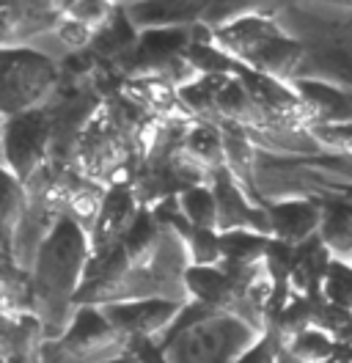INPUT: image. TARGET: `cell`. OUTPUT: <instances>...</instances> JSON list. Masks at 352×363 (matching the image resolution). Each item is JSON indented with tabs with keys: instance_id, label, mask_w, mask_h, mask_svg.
Masks as SVG:
<instances>
[{
	"instance_id": "44dd1931",
	"label": "cell",
	"mask_w": 352,
	"mask_h": 363,
	"mask_svg": "<svg viewBox=\"0 0 352 363\" xmlns=\"http://www.w3.org/2000/svg\"><path fill=\"white\" fill-rule=\"evenodd\" d=\"M179 206L185 220L193 228H209L218 231V201L209 184H196L179 196Z\"/></svg>"
},
{
	"instance_id": "603a6c76",
	"label": "cell",
	"mask_w": 352,
	"mask_h": 363,
	"mask_svg": "<svg viewBox=\"0 0 352 363\" xmlns=\"http://www.w3.org/2000/svg\"><path fill=\"white\" fill-rule=\"evenodd\" d=\"M284 347L306 363H328L339 352V341H333L319 328H308L303 333H297L295 339L286 341Z\"/></svg>"
},
{
	"instance_id": "9c48e42d",
	"label": "cell",
	"mask_w": 352,
	"mask_h": 363,
	"mask_svg": "<svg viewBox=\"0 0 352 363\" xmlns=\"http://www.w3.org/2000/svg\"><path fill=\"white\" fill-rule=\"evenodd\" d=\"M64 23L58 3H3L0 6V47H31L53 36Z\"/></svg>"
},
{
	"instance_id": "8fae6325",
	"label": "cell",
	"mask_w": 352,
	"mask_h": 363,
	"mask_svg": "<svg viewBox=\"0 0 352 363\" xmlns=\"http://www.w3.org/2000/svg\"><path fill=\"white\" fill-rule=\"evenodd\" d=\"M267 215L273 223V240H281L297 248L319 234L325 206L314 199H278V201H267Z\"/></svg>"
},
{
	"instance_id": "8992f818",
	"label": "cell",
	"mask_w": 352,
	"mask_h": 363,
	"mask_svg": "<svg viewBox=\"0 0 352 363\" xmlns=\"http://www.w3.org/2000/svg\"><path fill=\"white\" fill-rule=\"evenodd\" d=\"M61 344L80 363H108L135 352L132 341H127L110 325L99 306H77Z\"/></svg>"
},
{
	"instance_id": "d6a6232c",
	"label": "cell",
	"mask_w": 352,
	"mask_h": 363,
	"mask_svg": "<svg viewBox=\"0 0 352 363\" xmlns=\"http://www.w3.org/2000/svg\"><path fill=\"white\" fill-rule=\"evenodd\" d=\"M275 363H306V361H300V358H297V355H292L286 347H281V352H278Z\"/></svg>"
},
{
	"instance_id": "f1b7e54d",
	"label": "cell",
	"mask_w": 352,
	"mask_h": 363,
	"mask_svg": "<svg viewBox=\"0 0 352 363\" xmlns=\"http://www.w3.org/2000/svg\"><path fill=\"white\" fill-rule=\"evenodd\" d=\"M311 58H317L325 69H333L339 77V86L352 91V50H330L322 47L317 52H311Z\"/></svg>"
},
{
	"instance_id": "836d02e7",
	"label": "cell",
	"mask_w": 352,
	"mask_h": 363,
	"mask_svg": "<svg viewBox=\"0 0 352 363\" xmlns=\"http://www.w3.org/2000/svg\"><path fill=\"white\" fill-rule=\"evenodd\" d=\"M108 363H146L141 355H135V352H130V355H121V358H116V361H108Z\"/></svg>"
},
{
	"instance_id": "4dcf8cb0",
	"label": "cell",
	"mask_w": 352,
	"mask_h": 363,
	"mask_svg": "<svg viewBox=\"0 0 352 363\" xmlns=\"http://www.w3.org/2000/svg\"><path fill=\"white\" fill-rule=\"evenodd\" d=\"M281 347H284L281 336H278L275 330H267L262 339L256 341V344H253L237 363H275L278 352H281Z\"/></svg>"
},
{
	"instance_id": "ba28073f",
	"label": "cell",
	"mask_w": 352,
	"mask_h": 363,
	"mask_svg": "<svg viewBox=\"0 0 352 363\" xmlns=\"http://www.w3.org/2000/svg\"><path fill=\"white\" fill-rule=\"evenodd\" d=\"M209 187L215 193V201H218V231H256L273 240V223H270V215H267V206L253 204L248 199V193L240 187V182L234 179V174L220 165L212 171V179Z\"/></svg>"
},
{
	"instance_id": "7402d4cb",
	"label": "cell",
	"mask_w": 352,
	"mask_h": 363,
	"mask_svg": "<svg viewBox=\"0 0 352 363\" xmlns=\"http://www.w3.org/2000/svg\"><path fill=\"white\" fill-rule=\"evenodd\" d=\"M163 231L165 228L157 223V218H154V212L149 206H143L141 212H138V218H135V223L130 226V231L124 234V248L130 253L132 262H138V259H143L149 250L160 242V237H163Z\"/></svg>"
},
{
	"instance_id": "ffe728a7",
	"label": "cell",
	"mask_w": 352,
	"mask_h": 363,
	"mask_svg": "<svg viewBox=\"0 0 352 363\" xmlns=\"http://www.w3.org/2000/svg\"><path fill=\"white\" fill-rule=\"evenodd\" d=\"M185 152L201 165H207L209 171H215L220 165H226V149H223V130L218 124H207L196 121L190 127V133L185 138Z\"/></svg>"
},
{
	"instance_id": "3957f363",
	"label": "cell",
	"mask_w": 352,
	"mask_h": 363,
	"mask_svg": "<svg viewBox=\"0 0 352 363\" xmlns=\"http://www.w3.org/2000/svg\"><path fill=\"white\" fill-rule=\"evenodd\" d=\"M64 72L58 58L39 47L0 50V113L3 118L44 108L55 94Z\"/></svg>"
},
{
	"instance_id": "e0dca14e",
	"label": "cell",
	"mask_w": 352,
	"mask_h": 363,
	"mask_svg": "<svg viewBox=\"0 0 352 363\" xmlns=\"http://www.w3.org/2000/svg\"><path fill=\"white\" fill-rule=\"evenodd\" d=\"M325 215L319 226V240L333 253V259H352V204L350 201H322Z\"/></svg>"
},
{
	"instance_id": "30bf717a",
	"label": "cell",
	"mask_w": 352,
	"mask_h": 363,
	"mask_svg": "<svg viewBox=\"0 0 352 363\" xmlns=\"http://www.w3.org/2000/svg\"><path fill=\"white\" fill-rule=\"evenodd\" d=\"M143 209V204L138 201L135 190L130 182H116L108 187V196L102 201L99 218L91 228V250H102L110 245H119L124 240V234L130 231L135 223L138 212Z\"/></svg>"
},
{
	"instance_id": "ac0fdd59",
	"label": "cell",
	"mask_w": 352,
	"mask_h": 363,
	"mask_svg": "<svg viewBox=\"0 0 352 363\" xmlns=\"http://www.w3.org/2000/svg\"><path fill=\"white\" fill-rule=\"evenodd\" d=\"M229 77H198L193 83H187L185 89H179V102L187 108V113L207 121V124H218L223 127V116L218 111V94Z\"/></svg>"
},
{
	"instance_id": "d6986e66",
	"label": "cell",
	"mask_w": 352,
	"mask_h": 363,
	"mask_svg": "<svg viewBox=\"0 0 352 363\" xmlns=\"http://www.w3.org/2000/svg\"><path fill=\"white\" fill-rule=\"evenodd\" d=\"M270 237L256 234V231H223L220 234V262H231V264H259L264 262L267 250H270Z\"/></svg>"
},
{
	"instance_id": "484cf974",
	"label": "cell",
	"mask_w": 352,
	"mask_h": 363,
	"mask_svg": "<svg viewBox=\"0 0 352 363\" xmlns=\"http://www.w3.org/2000/svg\"><path fill=\"white\" fill-rule=\"evenodd\" d=\"M322 297L339 306V308H350L352 311V264L350 262H341V259H333L328 267V278H325V286H322Z\"/></svg>"
},
{
	"instance_id": "52a82bcc",
	"label": "cell",
	"mask_w": 352,
	"mask_h": 363,
	"mask_svg": "<svg viewBox=\"0 0 352 363\" xmlns=\"http://www.w3.org/2000/svg\"><path fill=\"white\" fill-rule=\"evenodd\" d=\"M182 306L185 303H174V300H127V303H110L99 308L110 325L127 341H132V350H135L138 344H146V341L157 344L163 339L176 322Z\"/></svg>"
},
{
	"instance_id": "2e32d148",
	"label": "cell",
	"mask_w": 352,
	"mask_h": 363,
	"mask_svg": "<svg viewBox=\"0 0 352 363\" xmlns=\"http://www.w3.org/2000/svg\"><path fill=\"white\" fill-rule=\"evenodd\" d=\"M130 20L138 25V30L152 28H187L201 20L204 6L196 3H135L127 6Z\"/></svg>"
},
{
	"instance_id": "f546056e",
	"label": "cell",
	"mask_w": 352,
	"mask_h": 363,
	"mask_svg": "<svg viewBox=\"0 0 352 363\" xmlns=\"http://www.w3.org/2000/svg\"><path fill=\"white\" fill-rule=\"evenodd\" d=\"M55 39L66 47V52H80V50H88V47H91L94 30L86 28L83 23H75V20L64 17L61 28L55 30Z\"/></svg>"
},
{
	"instance_id": "7a4b0ae2",
	"label": "cell",
	"mask_w": 352,
	"mask_h": 363,
	"mask_svg": "<svg viewBox=\"0 0 352 363\" xmlns=\"http://www.w3.org/2000/svg\"><path fill=\"white\" fill-rule=\"evenodd\" d=\"M193 267L185 240L165 228L160 242L154 245L143 259L132 262L127 275L116 284L108 303H127V300H174V303H190L193 297L187 292L185 275Z\"/></svg>"
},
{
	"instance_id": "5bb4252c",
	"label": "cell",
	"mask_w": 352,
	"mask_h": 363,
	"mask_svg": "<svg viewBox=\"0 0 352 363\" xmlns=\"http://www.w3.org/2000/svg\"><path fill=\"white\" fill-rule=\"evenodd\" d=\"M218 111L223 116V124H234L248 133H264L270 130V118L256 105V99L248 94L237 77H229L218 94Z\"/></svg>"
},
{
	"instance_id": "4fadbf2b",
	"label": "cell",
	"mask_w": 352,
	"mask_h": 363,
	"mask_svg": "<svg viewBox=\"0 0 352 363\" xmlns=\"http://www.w3.org/2000/svg\"><path fill=\"white\" fill-rule=\"evenodd\" d=\"M292 89L300 94V99L314 113L317 124H352V91L322 80V77H300L292 80ZM314 124V127H317Z\"/></svg>"
},
{
	"instance_id": "d4e9b609",
	"label": "cell",
	"mask_w": 352,
	"mask_h": 363,
	"mask_svg": "<svg viewBox=\"0 0 352 363\" xmlns=\"http://www.w3.org/2000/svg\"><path fill=\"white\" fill-rule=\"evenodd\" d=\"M187 245L190 262L193 267H215L220 264V231H209V228H187L185 234H179Z\"/></svg>"
},
{
	"instance_id": "e575fe53",
	"label": "cell",
	"mask_w": 352,
	"mask_h": 363,
	"mask_svg": "<svg viewBox=\"0 0 352 363\" xmlns=\"http://www.w3.org/2000/svg\"><path fill=\"white\" fill-rule=\"evenodd\" d=\"M341 171H350L352 174V160H347V165H341Z\"/></svg>"
},
{
	"instance_id": "cb8c5ba5",
	"label": "cell",
	"mask_w": 352,
	"mask_h": 363,
	"mask_svg": "<svg viewBox=\"0 0 352 363\" xmlns=\"http://www.w3.org/2000/svg\"><path fill=\"white\" fill-rule=\"evenodd\" d=\"M28 190L14 174L3 171V242L11 240L14 228L22 220L25 209H28Z\"/></svg>"
},
{
	"instance_id": "4316f807",
	"label": "cell",
	"mask_w": 352,
	"mask_h": 363,
	"mask_svg": "<svg viewBox=\"0 0 352 363\" xmlns=\"http://www.w3.org/2000/svg\"><path fill=\"white\" fill-rule=\"evenodd\" d=\"M58 6L64 11V17L83 23L91 30L102 28L116 11V3H99V0H75V3H58Z\"/></svg>"
},
{
	"instance_id": "9a60e30c",
	"label": "cell",
	"mask_w": 352,
	"mask_h": 363,
	"mask_svg": "<svg viewBox=\"0 0 352 363\" xmlns=\"http://www.w3.org/2000/svg\"><path fill=\"white\" fill-rule=\"evenodd\" d=\"M141 39V30L138 25L130 20L127 14V6L116 3V11L108 23L102 28L94 30V39H91V52L102 61V64H113L119 55H124L130 47H135V42Z\"/></svg>"
},
{
	"instance_id": "83f0119b",
	"label": "cell",
	"mask_w": 352,
	"mask_h": 363,
	"mask_svg": "<svg viewBox=\"0 0 352 363\" xmlns=\"http://www.w3.org/2000/svg\"><path fill=\"white\" fill-rule=\"evenodd\" d=\"M322 152L352 160V124H317L308 130Z\"/></svg>"
},
{
	"instance_id": "6da1fadb",
	"label": "cell",
	"mask_w": 352,
	"mask_h": 363,
	"mask_svg": "<svg viewBox=\"0 0 352 363\" xmlns=\"http://www.w3.org/2000/svg\"><path fill=\"white\" fill-rule=\"evenodd\" d=\"M91 259V237L75 218L64 215L42 245L31 270L36 317L44 325V339H64L75 311L77 292Z\"/></svg>"
},
{
	"instance_id": "277c9868",
	"label": "cell",
	"mask_w": 352,
	"mask_h": 363,
	"mask_svg": "<svg viewBox=\"0 0 352 363\" xmlns=\"http://www.w3.org/2000/svg\"><path fill=\"white\" fill-rule=\"evenodd\" d=\"M262 336L245 319L218 311L157 352L165 363H237Z\"/></svg>"
},
{
	"instance_id": "7c38bea8",
	"label": "cell",
	"mask_w": 352,
	"mask_h": 363,
	"mask_svg": "<svg viewBox=\"0 0 352 363\" xmlns=\"http://www.w3.org/2000/svg\"><path fill=\"white\" fill-rule=\"evenodd\" d=\"M278 33H284V30H281V25L273 20L270 11L251 9L248 14H242L240 20H234V23L223 25V28L215 30V45L223 52H229L231 58L245 61L256 47L264 45L273 36H278Z\"/></svg>"
},
{
	"instance_id": "1f68e13d",
	"label": "cell",
	"mask_w": 352,
	"mask_h": 363,
	"mask_svg": "<svg viewBox=\"0 0 352 363\" xmlns=\"http://www.w3.org/2000/svg\"><path fill=\"white\" fill-rule=\"evenodd\" d=\"M36 363H80V361L61 344V339H44Z\"/></svg>"
},
{
	"instance_id": "5b68a950",
	"label": "cell",
	"mask_w": 352,
	"mask_h": 363,
	"mask_svg": "<svg viewBox=\"0 0 352 363\" xmlns=\"http://www.w3.org/2000/svg\"><path fill=\"white\" fill-rule=\"evenodd\" d=\"M3 171L14 174L25 184L53 152V113L47 108H33L25 113L3 118Z\"/></svg>"
}]
</instances>
